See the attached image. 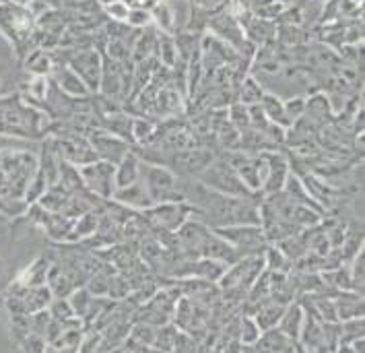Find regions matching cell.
I'll list each match as a JSON object with an SVG mask.
<instances>
[{"label":"cell","mask_w":365,"mask_h":353,"mask_svg":"<svg viewBox=\"0 0 365 353\" xmlns=\"http://www.w3.org/2000/svg\"><path fill=\"white\" fill-rule=\"evenodd\" d=\"M122 71L118 66V60H106L101 66V81H99V91L108 98H114L122 89Z\"/></svg>","instance_id":"21"},{"label":"cell","mask_w":365,"mask_h":353,"mask_svg":"<svg viewBox=\"0 0 365 353\" xmlns=\"http://www.w3.org/2000/svg\"><path fill=\"white\" fill-rule=\"evenodd\" d=\"M341 343L343 345H351L353 341L364 337V318H353V320H345L341 324Z\"/></svg>","instance_id":"27"},{"label":"cell","mask_w":365,"mask_h":353,"mask_svg":"<svg viewBox=\"0 0 365 353\" xmlns=\"http://www.w3.org/2000/svg\"><path fill=\"white\" fill-rule=\"evenodd\" d=\"M262 159H264V174H262V188H260V193L277 195V193L283 190L289 174H291L289 161L279 151H267V153H262Z\"/></svg>","instance_id":"10"},{"label":"cell","mask_w":365,"mask_h":353,"mask_svg":"<svg viewBox=\"0 0 365 353\" xmlns=\"http://www.w3.org/2000/svg\"><path fill=\"white\" fill-rule=\"evenodd\" d=\"M93 153L97 155V159H103V161H110V163H118L122 157L126 155L130 149V145L122 138L114 137L110 133H96L91 135V140H89Z\"/></svg>","instance_id":"12"},{"label":"cell","mask_w":365,"mask_h":353,"mask_svg":"<svg viewBox=\"0 0 365 353\" xmlns=\"http://www.w3.org/2000/svg\"><path fill=\"white\" fill-rule=\"evenodd\" d=\"M83 339L81 327H64L54 341L46 343L43 353H83Z\"/></svg>","instance_id":"15"},{"label":"cell","mask_w":365,"mask_h":353,"mask_svg":"<svg viewBox=\"0 0 365 353\" xmlns=\"http://www.w3.org/2000/svg\"><path fill=\"white\" fill-rule=\"evenodd\" d=\"M140 157L128 151L126 155L122 157L118 163L114 165V184L115 188H124V186H130L140 180Z\"/></svg>","instance_id":"17"},{"label":"cell","mask_w":365,"mask_h":353,"mask_svg":"<svg viewBox=\"0 0 365 353\" xmlns=\"http://www.w3.org/2000/svg\"><path fill=\"white\" fill-rule=\"evenodd\" d=\"M262 260H264V269H269L270 273H287L289 269H291V265H293L274 244L264 248Z\"/></svg>","instance_id":"24"},{"label":"cell","mask_w":365,"mask_h":353,"mask_svg":"<svg viewBox=\"0 0 365 353\" xmlns=\"http://www.w3.org/2000/svg\"><path fill=\"white\" fill-rule=\"evenodd\" d=\"M151 11V17L153 23L159 27L161 34H172L173 31V15L172 9H170V2L168 0H159Z\"/></svg>","instance_id":"25"},{"label":"cell","mask_w":365,"mask_h":353,"mask_svg":"<svg viewBox=\"0 0 365 353\" xmlns=\"http://www.w3.org/2000/svg\"><path fill=\"white\" fill-rule=\"evenodd\" d=\"M52 292L48 285L41 287H25L13 281L4 295V306L11 316H31L46 310L52 302Z\"/></svg>","instance_id":"3"},{"label":"cell","mask_w":365,"mask_h":353,"mask_svg":"<svg viewBox=\"0 0 365 353\" xmlns=\"http://www.w3.org/2000/svg\"><path fill=\"white\" fill-rule=\"evenodd\" d=\"M192 2L198 11H212V9H217L223 0H192Z\"/></svg>","instance_id":"38"},{"label":"cell","mask_w":365,"mask_h":353,"mask_svg":"<svg viewBox=\"0 0 365 353\" xmlns=\"http://www.w3.org/2000/svg\"><path fill=\"white\" fill-rule=\"evenodd\" d=\"M285 306H287V304H281V302H277V300H272V297L267 300V302H262L260 310L254 316V320L258 322V327H260L262 333H264V331H270V329H277V324H279V320H281V314L285 310Z\"/></svg>","instance_id":"22"},{"label":"cell","mask_w":365,"mask_h":353,"mask_svg":"<svg viewBox=\"0 0 365 353\" xmlns=\"http://www.w3.org/2000/svg\"><path fill=\"white\" fill-rule=\"evenodd\" d=\"M264 271V260L260 256H244L227 267V271L219 279V285L223 290H242L252 287L254 281Z\"/></svg>","instance_id":"7"},{"label":"cell","mask_w":365,"mask_h":353,"mask_svg":"<svg viewBox=\"0 0 365 353\" xmlns=\"http://www.w3.org/2000/svg\"><path fill=\"white\" fill-rule=\"evenodd\" d=\"M130 341H133V343H138L140 347H153L155 327L145 324V322L135 324V327L130 329Z\"/></svg>","instance_id":"31"},{"label":"cell","mask_w":365,"mask_h":353,"mask_svg":"<svg viewBox=\"0 0 365 353\" xmlns=\"http://www.w3.org/2000/svg\"><path fill=\"white\" fill-rule=\"evenodd\" d=\"M302 324H304V306L297 304V302H289L283 314H281V320H279L277 329L285 334L289 341L297 343L299 333H302Z\"/></svg>","instance_id":"18"},{"label":"cell","mask_w":365,"mask_h":353,"mask_svg":"<svg viewBox=\"0 0 365 353\" xmlns=\"http://www.w3.org/2000/svg\"><path fill=\"white\" fill-rule=\"evenodd\" d=\"M68 66L77 73L78 77L83 78V83L89 87L91 93L99 91V81H101V66H103V58L97 50H81L73 58L68 60Z\"/></svg>","instance_id":"9"},{"label":"cell","mask_w":365,"mask_h":353,"mask_svg":"<svg viewBox=\"0 0 365 353\" xmlns=\"http://www.w3.org/2000/svg\"><path fill=\"white\" fill-rule=\"evenodd\" d=\"M297 353H309V352H306V349H304V347H302V345L297 343Z\"/></svg>","instance_id":"39"},{"label":"cell","mask_w":365,"mask_h":353,"mask_svg":"<svg viewBox=\"0 0 365 353\" xmlns=\"http://www.w3.org/2000/svg\"><path fill=\"white\" fill-rule=\"evenodd\" d=\"M283 108H285V114H287L289 122L293 124L295 120H299V118L306 114L308 101L304 98H291L287 99V101H283Z\"/></svg>","instance_id":"36"},{"label":"cell","mask_w":365,"mask_h":353,"mask_svg":"<svg viewBox=\"0 0 365 353\" xmlns=\"http://www.w3.org/2000/svg\"><path fill=\"white\" fill-rule=\"evenodd\" d=\"M130 133H133V143H136V145L147 143L153 135V124L149 120H145V118H135Z\"/></svg>","instance_id":"34"},{"label":"cell","mask_w":365,"mask_h":353,"mask_svg":"<svg viewBox=\"0 0 365 353\" xmlns=\"http://www.w3.org/2000/svg\"><path fill=\"white\" fill-rule=\"evenodd\" d=\"M128 11H130V6H128L126 0H108V2L103 4V13H106L110 19L118 21V23H124V21H126Z\"/></svg>","instance_id":"33"},{"label":"cell","mask_w":365,"mask_h":353,"mask_svg":"<svg viewBox=\"0 0 365 353\" xmlns=\"http://www.w3.org/2000/svg\"><path fill=\"white\" fill-rule=\"evenodd\" d=\"M29 209L25 198H15V196L0 195V213L6 217H21Z\"/></svg>","instance_id":"29"},{"label":"cell","mask_w":365,"mask_h":353,"mask_svg":"<svg viewBox=\"0 0 365 353\" xmlns=\"http://www.w3.org/2000/svg\"><path fill=\"white\" fill-rule=\"evenodd\" d=\"M124 23H126L128 27H133V29H147L149 25H153V17H151V11H149V9L130 6L128 17H126Z\"/></svg>","instance_id":"28"},{"label":"cell","mask_w":365,"mask_h":353,"mask_svg":"<svg viewBox=\"0 0 365 353\" xmlns=\"http://www.w3.org/2000/svg\"><path fill=\"white\" fill-rule=\"evenodd\" d=\"M237 178L242 180V184L254 193H260L262 188V174H264V159L260 157H250L246 153H233L231 161H227Z\"/></svg>","instance_id":"11"},{"label":"cell","mask_w":365,"mask_h":353,"mask_svg":"<svg viewBox=\"0 0 365 353\" xmlns=\"http://www.w3.org/2000/svg\"><path fill=\"white\" fill-rule=\"evenodd\" d=\"M50 77H31L27 83V98H31L34 101H43L50 93Z\"/></svg>","instance_id":"30"},{"label":"cell","mask_w":365,"mask_h":353,"mask_svg":"<svg viewBox=\"0 0 365 353\" xmlns=\"http://www.w3.org/2000/svg\"><path fill=\"white\" fill-rule=\"evenodd\" d=\"M140 182L145 184L153 205L159 203H186V186L182 180L163 165L140 161Z\"/></svg>","instance_id":"2"},{"label":"cell","mask_w":365,"mask_h":353,"mask_svg":"<svg viewBox=\"0 0 365 353\" xmlns=\"http://www.w3.org/2000/svg\"><path fill=\"white\" fill-rule=\"evenodd\" d=\"M50 269H52V260L46 258V256H38L36 260H31V262L21 271L19 277H17L15 281H17L19 285H25V287H41V285H48Z\"/></svg>","instance_id":"16"},{"label":"cell","mask_w":365,"mask_h":353,"mask_svg":"<svg viewBox=\"0 0 365 353\" xmlns=\"http://www.w3.org/2000/svg\"><path fill=\"white\" fill-rule=\"evenodd\" d=\"M230 120L231 124L237 128V131H244V128H248L250 126V114H248V106H244V103H233L230 108Z\"/></svg>","instance_id":"35"},{"label":"cell","mask_w":365,"mask_h":353,"mask_svg":"<svg viewBox=\"0 0 365 353\" xmlns=\"http://www.w3.org/2000/svg\"><path fill=\"white\" fill-rule=\"evenodd\" d=\"M260 337H262V331H260L258 322L254 320V316L246 318V320L242 322V341H244L246 345H252V343H258Z\"/></svg>","instance_id":"37"},{"label":"cell","mask_w":365,"mask_h":353,"mask_svg":"<svg viewBox=\"0 0 365 353\" xmlns=\"http://www.w3.org/2000/svg\"><path fill=\"white\" fill-rule=\"evenodd\" d=\"M114 198L118 205H122L124 209H133V211H145V209H149V207H153V200H151V196L147 193V188H145V184L138 180L135 184H130V186H124V188H115Z\"/></svg>","instance_id":"14"},{"label":"cell","mask_w":365,"mask_h":353,"mask_svg":"<svg viewBox=\"0 0 365 353\" xmlns=\"http://www.w3.org/2000/svg\"><path fill=\"white\" fill-rule=\"evenodd\" d=\"M157 48H159V54H161V60L163 64L168 66H173L175 62H180V56H178V48H175V41L170 34H161V38L157 39Z\"/></svg>","instance_id":"26"},{"label":"cell","mask_w":365,"mask_h":353,"mask_svg":"<svg viewBox=\"0 0 365 353\" xmlns=\"http://www.w3.org/2000/svg\"><path fill=\"white\" fill-rule=\"evenodd\" d=\"M260 108H262V112H264V116H267L270 124L281 126V128H289L291 126L287 114H285V108H283V101L277 98V96H272V93L262 96Z\"/></svg>","instance_id":"23"},{"label":"cell","mask_w":365,"mask_h":353,"mask_svg":"<svg viewBox=\"0 0 365 353\" xmlns=\"http://www.w3.org/2000/svg\"><path fill=\"white\" fill-rule=\"evenodd\" d=\"M262 96H264V91L260 89V85H258L254 78H246V83H244V89H242V96H240V103H244V106H254V103H260Z\"/></svg>","instance_id":"32"},{"label":"cell","mask_w":365,"mask_h":353,"mask_svg":"<svg viewBox=\"0 0 365 353\" xmlns=\"http://www.w3.org/2000/svg\"><path fill=\"white\" fill-rule=\"evenodd\" d=\"M0 34L21 58H25L34 50L29 44L36 36V15L23 4L0 0Z\"/></svg>","instance_id":"1"},{"label":"cell","mask_w":365,"mask_h":353,"mask_svg":"<svg viewBox=\"0 0 365 353\" xmlns=\"http://www.w3.org/2000/svg\"><path fill=\"white\" fill-rule=\"evenodd\" d=\"M52 75H54V85H56L66 98L85 99L91 96L89 87L83 83V78L78 77L68 64H60V66L56 64V68H54Z\"/></svg>","instance_id":"13"},{"label":"cell","mask_w":365,"mask_h":353,"mask_svg":"<svg viewBox=\"0 0 365 353\" xmlns=\"http://www.w3.org/2000/svg\"><path fill=\"white\" fill-rule=\"evenodd\" d=\"M23 66L31 77H50L56 68V62L50 52H46L43 48H36L23 58Z\"/></svg>","instance_id":"19"},{"label":"cell","mask_w":365,"mask_h":353,"mask_svg":"<svg viewBox=\"0 0 365 353\" xmlns=\"http://www.w3.org/2000/svg\"><path fill=\"white\" fill-rule=\"evenodd\" d=\"M334 308H336V318L341 322L364 318V295L355 292H341V295L334 297Z\"/></svg>","instance_id":"20"},{"label":"cell","mask_w":365,"mask_h":353,"mask_svg":"<svg viewBox=\"0 0 365 353\" xmlns=\"http://www.w3.org/2000/svg\"><path fill=\"white\" fill-rule=\"evenodd\" d=\"M202 184L209 186L211 190H217L221 195L227 196H242V198H248L252 195L250 190L242 184V180L237 178V174L233 172L227 161H215L209 163L205 170H202Z\"/></svg>","instance_id":"5"},{"label":"cell","mask_w":365,"mask_h":353,"mask_svg":"<svg viewBox=\"0 0 365 353\" xmlns=\"http://www.w3.org/2000/svg\"><path fill=\"white\" fill-rule=\"evenodd\" d=\"M155 227H163L165 232H175L180 230L190 217H192V207L188 203H159L143 211Z\"/></svg>","instance_id":"8"},{"label":"cell","mask_w":365,"mask_h":353,"mask_svg":"<svg viewBox=\"0 0 365 353\" xmlns=\"http://www.w3.org/2000/svg\"><path fill=\"white\" fill-rule=\"evenodd\" d=\"M78 176L83 186L99 198H112L115 193L114 184V163L96 159L87 165L78 168Z\"/></svg>","instance_id":"6"},{"label":"cell","mask_w":365,"mask_h":353,"mask_svg":"<svg viewBox=\"0 0 365 353\" xmlns=\"http://www.w3.org/2000/svg\"><path fill=\"white\" fill-rule=\"evenodd\" d=\"M212 232L221 235L242 258L244 256H260L269 244L260 225H231V227H219Z\"/></svg>","instance_id":"4"}]
</instances>
